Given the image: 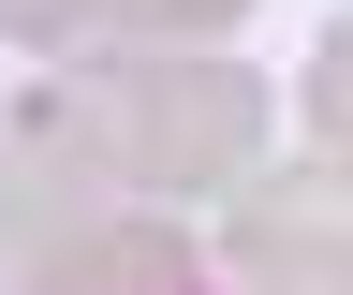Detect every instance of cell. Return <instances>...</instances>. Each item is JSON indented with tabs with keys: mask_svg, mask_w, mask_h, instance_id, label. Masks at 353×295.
<instances>
[{
	"mask_svg": "<svg viewBox=\"0 0 353 295\" xmlns=\"http://www.w3.org/2000/svg\"><path fill=\"white\" fill-rule=\"evenodd\" d=\"M88 133L118 148V192L132 207H192V192H236L265 162V74L221 59V45H162V30H118V45L59 59Z\"/></svg>",
	"mask_w": 353,
	"mask_h": 295,
	"instance_id": "obj_1",
	"label": "cell"
},
{
	"mask_svg": "<svg viewBox=\"0 0 353 295\" xmlns=\"http://www.w3.org/2000/svg\"><path fill=\"white\" fill-rule=\"evenodd\" d=\"M118 192V148L88 133V104H74V74H44V89H0V280L44 266L59 236H88Z\"/></svg>",
	"mask_w": 353,
	"mask_h": 295,
	"instance_id": "obj_2",
	"label": "cell"
},
{
	"mask_svg": "<svg viewBox=\"0 0 353 295\" xmlns=\"http://www.w3.org/2000/svg\"><path fill=\"white\" fill-rule=\"evenodd\" d=\"M221 266L250 295H353V162H250L221 192Z\"/></svg>",
	"mask_w": 353,
	"mask_h": 295,
	"instance_id": "obj_3",
	"label": "cell"
},
{
	"mask_svg": "<svg viewBox=\"0 0 353 295\" xmlns=\"http://www.w3.org/2000/svg\"><path fill=\"white\" fill-rule=\"evenodd\" d=\"M0 295H192V222H176V207H103L88 236H59Z\"/></svg>",
	"mask_w": 353,
	"mask_h": 295,
	"instance_id": "obj_4",
	"label": "cell"
},
{
	"mask_svg": "<svg viewBox=\"0 0 353 295\" xmlns=\"http://www.w3.org/2000/svg\"><path fill=\"white\" fill-rule=\"evenodd\" d=\"M0 30L30 59H88V45H118V0H0Z\"/></svg>",
	"mask_w": 353,
	"mask_h": 295,
	"instance_id": "obj_5",
	"label": "cell"
},
{
	"mask_svg": "<svg viewBox=\"0 0 353 295\" xmlns=\"http://www.w3.org/2000/svg\"><path fill=\"white\" fill-rule=\"evenodd\" d=\"M309 148H324V162H353V15L324 30V59H309Z\"/></svg>",
	"mask_w": 353,
	"mask_h": 295,
	"instance_id": "obj_6",
	"label": "cell"
},
{
	"mask_svg": "<svg viewBox=\"0 0 353 295\" xmlns=\"http://www.w3.org/2000/svg\"><path fill=\"white\" fill-rule=\"evenodd\" d=\"M250 0H118V30H162V45H221Z\"/></svg>",
	"mask_w": 353,
	"mask_h": 295,
	"instance_id": "obj_7",
	"label": "cell"
},
{
	"mask_svg": "<svg viewBox=\"0 0 353 295\" xmlns=\"http://www.w3.org/2000/svg\"><path fill=\"white\" fill-rule=\"evenodd\" d=\"M192 295H206V280H192Z\"/></svg>",
	"mask_w": 353,
	"mask_h": 295,
	"instance_id": "obj_8",
	"label": "cell"
}]
</instances>
